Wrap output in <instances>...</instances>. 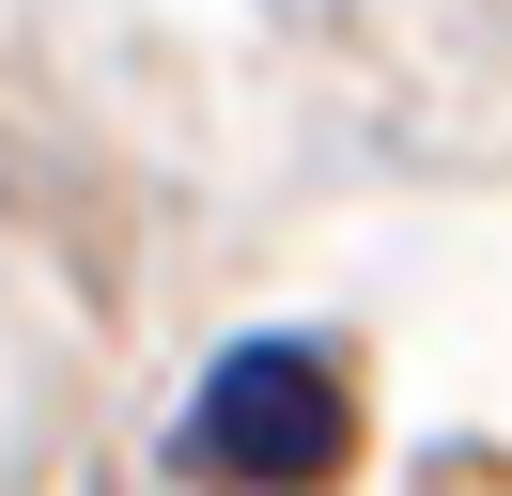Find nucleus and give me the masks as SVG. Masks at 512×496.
I'll list each match as a JSON object with an SVG mask.
<instances>
[{
    "instance_id": "obj_1",
    "label": "nucleus",
    "mask_w": 512,
    "mask_h": 496,
    "mask_svg": "<svg viewBox=\"0 0 512 496\" xmlns=\"http://www.w3.org/2000/svg\"><path fill=\"white\" fill-rule=\"evenodd\" d=\"M357 450V388L326 341H233L187 403V481L218 496H326Z\"/></svg>"
}]
</instances>
